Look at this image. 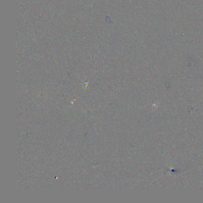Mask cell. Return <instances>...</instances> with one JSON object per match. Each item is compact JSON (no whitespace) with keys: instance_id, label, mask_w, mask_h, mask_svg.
I'll use <instances>...</instances> for the list:
<instances>
[]
</instances>
